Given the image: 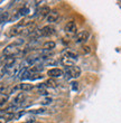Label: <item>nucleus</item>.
<instances>
[{
    "label": "nucleus",
    "mask_w": 121,
    "mask_h": 123,
    "mask_svg": "<svg viewBox=\"0 0 121 123\" xmlns=\"http://www.w3.org/2000/svg\"><path fill=\"white\" fill-rule=\"evenodd\" d=\"M76 62H77V55H76L74 52H71V50H67V52L61 57V64H62L63 66H65L66 68L75 66Z\"/></svg>",
    "instance_id": "obj_1"
},
{
    "label": "nucleus",
    "mask_w": 121,
    "mask_h": 123,
    "mask_svg": "<svg viewBox=\"0 0 121 123\" xmlns=\"http://www.w3.org/2000/svg\"><path fill=\"white\" fill-rule=\"evenodd\" d=\"M21 40H18V42L13 43V44H10L6 47V48L3 49V56H7V57H9V56H13V55H18V54H21V48L19 47V45L21 44Z\"/></svg>",
    "instance_id": "obj_2"
},
{
    "label": "nucleus",
    "mask_w": 121,
    "mask_h": 123,
    "mask_svg": "<svg viewBox=\"0 0 121 123\" xmlns=\"http://www.w3.org/2000/svg\"><path fill=\"white\" fill-rule=\"evenodd\" d=\"M64 75L67 80H74L77 78L81 75V68L79 66H73V67L66 68V71L64 72Z\"/></svg>",
    "instance_id": "obj_3"
},
{
    "label": "nucleus",
    "mask_w": 121,
    "mask_h": 123,
    "mask_svg": "<svg viewBox=\"0 0 121 123\" xmlns=\"http://www.w3.org/2000/svg\"><path fill=\"white\" fill-rule=\"evenodd\" d=\"M89 37H90V32L88 30H81L75 35L74 39H75L76 44H83V43L88 42Z\"/></svg>",
    "instance_id": "obj_4"
},
{
    "label": "nucleus",
    "mask_w": 121,
    "mask_h": 123,
    "mask_svg": "<svg viewBox=\"0 0 121 123\" xmlns=\"http://www.w3.org/2000/svg\"><path fill=\"white\" fill-rule=\"evenodd\" d=\"M26 23L25 21H20L16 25V26H13L11 29H10V32H9V36H17V35H21V32H23V29L24 27H25Z\"/></svg>",
    "instance_id": "obj_5"
},
{
    "label": "nucleus",
    "mask_w": 121,
    "mask_h": 123,
    "mask_svg": "<svg viewBox=\"0 0 121 123\" xmlns=\"http://www.w3.org/2000/svg\"><path fill=\"white\" fill-rule=\"evenodd\" d=\"M36 29V24L34 21H28L26 23L25 27L23 29V32H21V36H29L34 32V30Z\"/></svg>",
    "instance_id": "obj_6"
},
{
    "label": "nucleus",
    "mask_w": 121,
    "mask_h": 123,
    "mask_svg": "<svg viewBox=\"0 0 121 123\" xmlns=\"http://www.w3.org/2000/svg\"><path fill=\"white\" fill-rule=\"evenodd\" d=\"M64 30H65L66 34H70V35H74V34H77V27H76V24L74 21H69V23L65 25L64 27Z\"/></svg>",
    "instance_id": "obj_7"
},
{
    "label": "nucleus",
    "mask_w": 121,
    "mask_h": 123,
    "mask_svg": "<svg viewBox=\"0 0 121 123\" xmlns=\"http://www.w3.org/2000/svg\"><path fill=\"white\" fill-rule=\"evenodd\" d=\"M47 75L51 78H56V77H61L64 75V72L61 68H51L47 71Z\"/></svg>",
    "instance_id": "obj_8"
},
{
    "label": "nucleus",
    "mask_w": 121,
    "mask_h": 123,
    "mask_svg": "<svg viewBox=\"0 0 121 123\" xmlns=\"http://www.w3.org/2000/svg\"><path fill=\"white\" fill-rule=\"evenodd\" d=\"M59 18V12L57 10H52L49 15L46 17V21L48 24H53V23H56Z\"/></svg>",
    "instance_id": "obj_9"
},
{
    "label": "nucleus",
    "mask_w": 121,
    "mask_h": 123,
    "mask_svg": "<svg viewBox=\"0 0 121 123\" xmlns=\"http://www.w3.org/2000/svg\"><path fill=\"white\" fill-rule=\"evenodd\" d=\"M55 34V28L53 26H44L42 28V37H49V36H52Z\"/></svg>",
    "instance_id": "obj_10"
},
{
    "label": "nucleus",
    "mask_w": 121,
    "mask_h": 123,
    "mask_svg": "<svg viewBox=\"0 0 121 123\" xmlns=\"http://www.w3.org/2000/svg\"><path fill=\"white\" fill-rule=\"evenodd\" d=\"M32 75H33V73L29 71V68H23L21 71L19 72V80H21V81H25V80H30V77H32Z\"/></svg>",
    "instance_id": "obj_11"
},
{
    "label": "nucleus",
    "mask_w": 121,
    "mask_h": 123,
    "mask_svg": "<svg viewBox=\"0 0 121 123\" xmlns=\"http://www.w3.org/2000/svg\"><path fill=\"white\" fill-rule=\"evenodd\" d=\"M51 11H52V10H51V8H49L48 6H44L42 9L39 10V18H40V19H43V18L47 17L49 15V12H51Z\"/></svg>",
    "instance_id": "obj_12"
},
{
    "label": "nucleus",
    "mask_w": 121,
    "mask_h": 123,
    "mask_svg": "<svg viewBox=\"0 0 121 123\" xmlns=\"http://www.w3.org/2000/svg\"><path fill=\"white\" fill-rule=\"evenodd\" d=\"M55 42H53V40H48V42H45L43 44V48L44 50H52V49L55 48Z\"/></svg>",
    "instance_id": "obj_13"
},
{
    "label": "nucleus",
    "mask_w": 121,
    "mask_h": 123,
    "mask_svg": "<svg viewBox=\"0 0 121 123\" xmlns=\"http://www.w3.org/2000/svg\"><path fill=\"white\" fill-rule=\"evenodd\" d=\"M34 88V86L32 84H28V83H23V84L19 85V90L21 91H25V92H28V91H32Z\"/></svg>",
    "instance_id": "obj_14"
},
{
    "label": "nucleus",
    "mask_w": 121,
    "mask_h": 123,
    "mask_svg": "<svg viewBox=\"0 0 121 123\" xmlns=\"http://www.w3.org/2000/svg\"><path fill=\"white\" fill-rule=\"evenodd\" d=\"M45 85H46V87H56L57 86V82L54 78H49V80H47L45 82Z\"/></svg>",
    "instance_id": "obj_15"
},
{
    "label": "nucleus",
    "mask_w": 121,
    "mask_h": 123,
    "mask_svg": "<svg viewBox=\"0 0 121 123\" xmlns=\"http://www.w3.org/2000/svg\"><path fill=\"white\" fill-rule=\"evenodd\" d=\"M8 19V12H0V25Z\"/></svg>",
    "instance_id": "obj_16"
},
{
    "label": "nucleus",
    "mask_w": 121,
    "mask_h": 123,
    "mask_svg": "<svg viewBox=\"0 0 121 123\" xmlns=\"http://www.w3.org/2000/svg\"><path fill=\"white\" fill-rule=\"evenodd\" d=\"M46 109H37V110H32L29 111V113H33V114H43L45 113Z\"/></svg>",
    "instance_id": "obj_17"
},
{
    "label": "nucleus",
    "mask_w": 121,
    "mask_h": 123,
    "mask_svg": "<svg viewBox=\"0 0 121 123\" xmlns=\"http://www.w3.org/2000/svg\"><path fill=\"white\" fill-rule=\"evenodd\" d=\"M28 8H21V9L18 11V13H19V16H25V15H27L28 13Z\"/></svg>",
    "instance_id": "obj_18"
},
{
    "label": "nucleus",
    "mask_w": 121,
    "mask_h": 123,
    "mask_svg": "<svg viewBox=\"0 0 121 123\" xmlns=\"http://www.w3.org/2000/svg\"><path fill=\"white\" fill-rule=\"evenodd\" d=\"M33 75H34V76H32V77H30V80H39V78L43 77V75L39 74V73H34Z\"/></svg>",
    "instance_id": "obj_19"
},
{
    "label": "nucleus",
    "mask_w": 121,
    "mask_h": 123,
    "mask_svg": "<svg viewBox=\"0 0 121 123\" xmlns=\"http://www.w3.org/2000/svg\"><path fill=\"white\" fill-rule=\"evenodd\" d=\"M7 74V71L3 68V66H0V78H2Z\"/></svg>",
    "instance_id": "obj_20"
},
{
    "label": "nucleus",
    "mask_w": 121,
    "mask_h": 123,
    "mask_svg": "<svg viewBox=\"0 0 121 123\" xmlns=\"http://www.w3.org/2000/svg\"><path fill=\"white\" fill-rule=\"evenodd\" d=\"M51 102H52V98H46V100L42 101V102H40V104H42V105H47V104H49Z\"/></svg>",
    "instance_id": "obj_21"
},
{
    "label": "nucleus",
    "mask_w": 121,
    "mask_h": 123,
    "mask_svg": "<svg viewBox=\"0 0 121 123\" xmlns=\"http://www.w3.org/2000/svg\"><path fill=\"white\" fill-rule=\"evenodd\" d=\"M82 48H83V52H84V53H90V52H91V48H90L89 46H83Z\"/></svg>",
    "instance_id": "obj_22"
},
{
    "label": "nucleus",
    "mask_w": 121,
    "mask_h": 123,
    "mask_svg": "<svg viewBox=\"0 0 121 123\" xmlns=\"http://www.w3.org/2000/svg\"><path fill=\"white\" fill-rule=\"evenodd\" d=\"M72 88L73 90H77V83L76 82H73L72 83Z\"/></svg>",
    "instance_id": "obj_23"
},
{
    "label": "nucleus",
    "mask_w": 121,
    "mask_h": 123,
    "mask_svg": "<svg viewBox=\"0 0 121 123\" xmlns=\"http://www.w3.org/2000/svg\"><path fill=\"white\" fill-rule=\"evenodd\" d=\"M5 114H6V112H5L3 110H1V109H0V119H2V117H5Z\"/></svg>",
    "instance_id": "obj_24"
},
{
    "label": "nucleus",
    "mask_w": 121,
    "mask_h": 123,
    "mask_svg": "<svg viewBox=\"0 0 121 123\" xmlns=\"http://www.w3.org/2000/svg\"><path fill=\"white\" fill-rule=\"evenodd\" d=\"M6 122H7V121H5L3 119H0V123H6Z\"/></svg>",
    "instance_id": "obj_25"
},
{
    "label": "nucleus",
    "mask_w": 121,
    "mask_h": 123,
    "mask_svg": "<svg viewBox=\"0 0 121 123\" xmlns=\"http://www.w3.org/2000/svg\"><path fill=\"white\" fill-rule=\"evenodd\" d=\"M35 123H40V122H37V121H36V122H35Z\"/></svg>",
    "instance_id": "obj_26"
}]
</instances>
